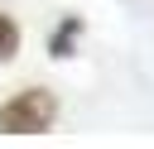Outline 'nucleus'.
Instances as JSON below:
<instances>
[{
    "label": "nucleus",
    "instance_id": "f257e3e1",
    "mask_svg": "<svg viewBox=\"0 0 154 149\" xmlns=\"http://www.w3.org/2000/svg\"><path fill=\"white\" fill-rule=\"evenodd\" d=\"M58 120V96L48 87H24L0 101V135H43Z\"/></svg>",
    "mask_w": 154,
    "mask_h": 149
},
{
    "label": "nucleus",
    "instance_id": "f03ea898",
    "mask_svg": "<svg viewBox=\"0 0 154 149\" xmlns=\"http://www.w3.org/2000/svg\"><path fill=\"white\" fill-rule=\"evenodd\" d=\"M77 34H82V19H77V14H67V19L58 24L53 43H48V48H53V58H67V53H72V43H77Z\"/></svg>",
    "mask_w": 154,
    "mask_h": 149
},
{
    "label": "nucleus",
    "instance_id": "7ed1b4c3",
    "mask_svg": "<svg viewBox=\"0 0 154 149\" xmlns=\"http://www.w3.org/2000/svg\"><path fill=\"white\" fill-rule=\"evenodd\" d=\"M14 53H19V24H14V19L0 10V67H5Z\"/></svg>",
    "mask_w": 154,
    "mask_h": 149
}]
</instances>
